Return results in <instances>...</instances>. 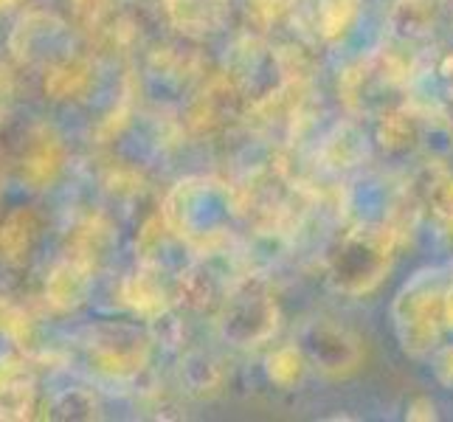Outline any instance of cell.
I'll return each instance as SVG.
<instances>
[{
	"instance_id": "3957f363",
	"label": "cell",
	"mask_w": 453,
	"mask_h": 422,
	"mask_svg": "<svg viewBox=\"0 0 453 422\" xmlns=\"http://www.w3.org/2000/svg\"><path fill=\"white\" fill-rule=\"evenodd\" d=\"M450 279L442 268L414 273L392 302V324L405 355L428 357L440 349L445 326V293Z\"/></svg>"
},
{
	"instance_id": "5bb4252c",
	"label": "cell",
	"mask_w": 453,
	"mask_h": 422,
	"mask_svg": "<svg viewBox=\"0 0 453 422\" xmlns=\"http://www.w3.org/2000/svg\"><path fill=\"white\" fill-rule=\"evenodd\" d=\"M93 276L96 273H93L90 268H85L82 262H76L71 257H62L49 271L45 285H42V299H45V304H49V310L57 312V316H65V312L80 310L88 302Z\"/></svg>"
},
{
	"instance_id": "ac0fdd59",
	"label": "cell",
	"mask_w": 453,
	"mask_h": 422,
	"mask_svg": "<svg viewBox=\"0 0 453 422\" xmlns=\"http://www.w3.org/2000/svg\"><path fill=\"white\" fill-rule=\"evenodd\" d=\"M164 14L172 28L186 37L220 31L231 14V0H164Z\"/></svg>"
},
{
	"instance_id": "30bf717a",
	"label": "cell",
	"mask_w": 453,
	"mask_h": 422,
	"mask_svg": "<svg viewBox=\"0 0 453 422\" xmlns=\"http://www.w3.org/2000/svg\"><path fill=\"white\" fill-rule=\"evenodd\" d=\"M245 107H251L248 96L242 93V88L234 82V76L217 73L211 80L200 88V93L192 99L189 113H186V121H189L192 133L197 135H211L226 130L231 121H237Z\"/></svg>"
},
{
	"instance_id": "836d02e7",
	"label": "cell",
	"mask_w": 453,
	"mask_h": 422,
	"mask_svg": "<svg viewBox=\"0 0 453 422\" xmlns=\"http://www.w3.org/2000/svg\"><path fill=\"white\" fill-rule=\"evenodd\" d=\"M445 326L453 330V279H450L448 293H445Z\"/></svg>"
},
{
	"instance_id": "52a82bcc",
	"label": "cell",
	"mask_w": 453,
	"mask_h": 422,
	"mask_svg": "<svg viewBox=\"0 0 453 422\" xmlns=\"http://www.w3.org/2000/svg\"><path fill=\"white\" fill-rule=\"evenodd\" d=\"M307 366L326 380H343L364 364V341L347 324L330 316H316L302 324L299 341Z\"/></svg>"
},
{
	"instance_id": "4316f807",
	"label": "cell",
	"mask_w": 453,
	"mask_h": 422,
	"mask_svg": "<svg viewBox=\"0 0 453 422\" xmlns=\"http://www.w3.org/2000/svg\"><path fill=\"white\" fill-rule=\"evenodd\" d=\"M49 419H99V400L90 388L71 386L59 392L45 405Z\"/></svg>"
},
{
	"instance_id": "1f68e13d",
	"label": "cell",
	"mask_w": 453,
	"mask_h": 422,
	"mask_svg": "<svg viewBox=\"0 0 453 422\" xmlns=\"http://www.w3.org/2000/svg\"><path fill=\"white\" fill-rule=\"evenodd\" d=\"M434 374H436V380H440L445 388H450L453 392V343H448V347H440L434 355Z\"/></svg>"
},
{
	"instance_id": "7402d4cb",
	"label": "cell",
	"mask_w": 453,
	"mask_h": 422,
	"mask_svg": "<svg viewBox=\"0 0 453 422\" xmlns=\"http://www.w3.org/2000/svg\"><path fill=\"white\" fill-rule=\"evenodd\" d=\"M178 378L183 392L195 397V400H211L223 392L226 386V369L223 364L217 361L211 352H186L180 357V366H178Z\"/></svg>"
},
{
	"instance_id": "5b68a950",
	"label": "cell",
	"mask_w": 453,
	"mask_h": 422,
	"mask_svg": "<svg viewBox=\"0 0 453 422\" xmlns=\"http://www.w3.org/2000/svg\"><path fill=\"white\" fill-rule=\"evenodd\" d=\"M279 304L262 279L245 276L228 288L217 307V335L234 349H257L279 330Z\"/></svg>"
},
{
	"instance_id": "e0dca14e",
	"label": "cell",
	"mask_w": 453,
	"mask_h": 422,
	"mask_svg": "<svg viewBox=\"0 0 453 422\" xmlns=\"http://www.w3.org/2000/svg\"><path fill=\"white\" fill-rule=\"evenodd\" d=\"M93 80H96L93 62L82 54H68L42 71V96L57 104L80 102L90 93Z\"/></svg>"
},
{
	"instance_id": "e575fe53",
	"label": "cell",
	"mask_w": 453,
	"mask_h": 422,
	"mask_svg": "<svg viewBox=\"0 0 453 422\" xmlns=\"http://www.w3.org/2000/svg\"><path fill=\"white\" fill-rule=\"evenodd\" d=\"M14 0H0V9H6V6H12Z\"/></svg>"
},
{
	"instance_id": "8fae6325",
	"label": "cell",
	"mask_w": 453,
	"mask_h": 422,
	"mask_svg": "<svg viewBox=\"0 0 453 422\" xmlns=\"http://www.w3.org/2000/svg\"><path fill=\"white\" fill-rule=\"evenodd\" d=\"M409 96H414V107L426 116H434L453 130V51L417 59Z\"/></svg>"
},
{
	"instance_id": "d590c367",
	"label": "cell",
	"mask_w": 453,
	"mask_h": 422,
	"mask_svg": "<svg viewBox=\"0 0 453 422\" xmlns=\"http://www.w3.org/2000/svg\"><path fill=\"white\" fill-rule=\"evenodd\" d=\"M448 4H453V0H448Z\"/></svg>"
},
{
	"instance_id": "7a4b0ae2",
	"label": "cell",
	"mask_w": 453,
	"mask_h": 422,
	"mask_svg": "<svg viewBox=\"0 0 453 422\" xmlns=\"http://www.w3.org/2000/svg\"><path fill=\"white\" fill-rule=\"evenodd\" d=\"M400 242V231L388 220L357 223L338 234V240L333 242L330 254H326V279L349 299L369 295L392 271Z\"/></svg>"
},
{
	"instance_id": "83f0119b",
	"label": "cell",
	"mask_w": 453,
	"mask_h": 422,
	"mask_svg": "<svg viewBox=\"0 0 453 422\" xmlns=\"http://www.w3.org/2000/svg\"><path fill=\"white\" fill-rule=\"evenodd\" d=\"M293 6H296V0H245L248 20L259 28H268V26L279 23Z\"/></svg>"
},
{
	"instance_id": "9a60e30c",
	"label": "cell",
	"mask_w": 453,
	"mask_h": 422,
	"mask_svg": "<svg viewBox=\"0 0 453 422\" xmlns=\"http://www.w3.org/2000/svg\"><path fill=\"white\" fill-rule=\"evenodd\" d=\"M113 245H116L113 223L102 211H90L80 217L65 234V257L82 262L93 273L102 268V262L107 259Z\"/></svg>"
},
{
	"instance_id": "484cf974",
	"label": "cell",
	"mask_w": 453,
	"mask_h": 422,
	"mask_svg": "<svg viewBox=\"0 0 453 422\" xmlns=\"http://www.w3.org/2000/svg\"><path fill=\"white\" fill-rule=\"evenodd\" d=\"M326 166L333 169H349L357 166L366 155V138L361 130H355L352 124H343L333 135H326V144L321 150Z\"/></svg>"
},
{
	"instance_id": "f1b7e54d",
	"label": "cell",
	"mask_w": 453,
	"mask_h": 422,
	"mask_svg": "<svg viewBox=\"0 0 453 422\" xmlns=\"http://www.w3.org/2000/svg\"><path fill=\"white\" fill-rule=\"evenodd\" d=\"M28 330H31V321L26 312L0 293V335H6L12 341H26Z\"/></svg>"
},
{
	"instance_id": "d6a6232c",
	"label": "cell",
	"mask_w": 453,
	"mask_h": 422,
	"mask_svg": "<svg viewBox=\"0 0 453 422\" xmlns=\"http://www.w3.org/2000/svg\"><path fill=\"white\" fill-rule=\"evenodd\" d=\"M405 419H411V422H417V419L431 422V419H436V405H434L428 397H417V400L409 403V411H405Z\"/></svg>"
},
{
	"instance_id": "8992f818",
	"label": "cell",
	"mask_w": 453,
	"mask_h": 422,
	"mask_svg": "<svg viewBox=\"0 0 453 422\" xmlns=\"http://www.w3.org/2000/svg\"><path fill=\"white\" fill-rule=\"evenodd\" d=\"M88 366L107 380H133L138 378L152 355V335L138 324L102 321L85 333Z\"/></svg>"
},
{
	"instance_id": "d4e9b609",
	"label": "cell",
	"mask_w": 453,
	"mask_h": 422,
	"mask_svg": "<svg viewBox=\"0 0 453 422\" xmlns=\"http://www.w3.org/2000/svg\"><path fill=\"white\" fill-rule=\"evenodd\" d=\"M304 372H307V357L299 343H282V347H276L265 357V374L282 392H290V388L299 386Z\"/></svg>"
},
{
	"instance_id": "4fadbf2b",
	"label": "cell",
	"mask_w": 453,
	"mask_h": 422,
	"mask_svg": "<svg viewBox=\"0 0 453 422\" xmlns=\"http://www.w3.org/2000/svg\"><path fill=\"white\" fill-rule=\"evenodd\" d=\"M37 411V374L18 352H0V419L23 422Z\"/></svg>"
},
{
	"instance_id": "d6986e66",
	"label": "cell",
	"mask_w": 453,
	"mask_h": 422,
	"mask_svg": "<svg viewBox=\"0 0 453 422\" xmlns=\"http://www.w3.org/2000/svg\"><path fill=\"white\" fill-rule=\"evenodd\" d=\"M414 197L419 203V211L428 214L434 228L442 234L448 242H453V172L445 166H431L419 178Z\"/></svg>"
},
{
	"instance_id": "603a6c76",
	"label": "cell",
	"mask_w": 453,
	"mask_h": 422,
	"mask_svg": "<svg viewBox=\"0 0 453 422\" xmlns=\"http://www.w3.org/2000/svg\"><path fill=\"white\" fill-rule=\"evenodd\" d=\"M228 293V285L217 276L206 262H195L178 276V299L189 310H214L220 307Z\"/></svg>"
},
{
	"instance_id": "9c48e42d",
	"label": "cell",
	"mask_w": 453,
	"mask_h": 422,
	"mask_svg": "<svg viewBox=\"0 0 453 422\" xmlns=\"http://www.w3.org/2000/svg\"><path fill=\"white\" fill-rule=\"evenodd\" d=\"M68 166V144L51 124H35L18 152L20 183L31 192H45L62 178Z\"/></svg>"
},
{
	"instance_id": "cb8c5ba5",
	"label": "cell",
	"mask_w": 453,
	"mask_h": 422,
	"mask_svg": "<svg viewBox=\"0 0 453 422\" xmlns=\"http://www.w3.org/2000/svg\"><path fill=\"white\" fill-rule=\"evenodd\" d=\"M364 0H319L316 4V31L326 42H338L352 31L361 18Z\"/></svg>"
},
{
	"instance_id": "ba28073f",
	"label": "cell",
	"mask_w": 453,
	"mask_h": 422,
	"mask_svg": "<svg viewBox=\"0 0 453 422\" xmlns=\"http://www.w3.org/2000/svg\"><path fill=\"white\" fill-rule=\"evenodd\" d=\"M12 57L28 68H49L71 51V26L51 12H28L9 37Z\"/></svg>"
},
{
	"instance_id": "ffe728a7",
	"label": "cell",
	"mask_w": 453,
	"mask_h": 422,
	"mask_svg": "<svg viewBox=\"0 0 453 422\" xmlns=\"http://www.w3.org/2000/svg\"><path fill=\"white\" fill-rule=\"evenodd\" d=\"M436 14L440 6L436 0H392L386 14V28L397 45H417L434 35Z\"/></svg>"
},
{
	"instance_id": "2e32d148",
	"label": "cell",
	"mask_w": 453,
	"mask_h": 422,
	"mask_svg": "<svg viewBox=\"0 0 453 422\" xmlns=\"http://www.w3.org/2000/svg\"><path fill=\"white\" fill-rule=\"evenodd\" d=\"M42 231V217L31 206H14L0 220V262L6 268H26Z\"/></svg>"
},
{
	"instance_id": "44dd1931",
	"label": "cell",
	"mask_w": 453,
	"mask_h": 422,
	"mask_svg": "<svg viewBox=\"0 0 453 422\" xmlns=\"http://www.w3.org/2000/svg\"><path fill=\"white\" fill-rule=\"evenodd\" d=\"M426 113L414 104H397L378 116V144L388 155H403L419 147Z\"/></svg>"
},
{
	"instance_id": "7c38bea8",
	"label": "cell",
	"mask_w": 453,
	"mask_h": 422,
	"mask_svg": "<svg viewBox=\"0 0 453 422\" xmlns=\"http://www.w3.org/2000/svg\"><path fill=\"white\" fill-rule=\"evenodd\" d=\"M119 302L142 321L155 324L158 318H164L172 310V290L164 281V268L142 262L130 276L121 279Z\"/></svg>"
},
{
	"instance_id": "6da1fadb",
	"label": "cell",
	"mask_w": 453,
	"mask_h": 422,
	"mask_svg": "<svg viewBox=\"0 0 453 422\" xmlns=\"http://www.w3.org/2000/svg\"><path fill=\"white\" fill-rule=\"evenodd\" d=\"M161 217L175 240L197 254L223 248L242 217V200L228 183L214 178H183L166 192Z\"/></svg>"
},
{
	"instance_id": "277c9868",
	"label": "cell",
	"mask_w": 453,
	"mask_h": 422,
	"mask_svg": "<svg viewBox=\"0 0 453 422\" xmlns=\"http://www.w3.org/2000/svg\"><path fill=\"white\" fill-rule=\"evenodd\" d=\"M403 49L405 45H400V49H378L343 71L338 90L343 104L352 113L380 116L383 111L405 104L403 96H409L411 90L417 59H409Z\"/></svg>"
},
{
	"instance_id": "f546056e",
	"label": "cell",
	"mask_w": 453,
	"mask_h": 422,
	"mask_svg": "<svg viewBox=\"0 0 453 422\" xmlns=\"http://www.w3.org/2000/svg\"><path fill=\"white\" fill-rule=\"evenodd\" d=\"M73 9V18L82 28H96L111 18L113 0H68Z\"/></svg>"
},
{
	"instance_id": "4dcf8cb0",
	"label": "cell",
	"mask_w": 453,
	"mask_h": 422,
	"mask_svg": "<svg viewBox=\"0 0 453 422\" xmlns=\"http://www.w3.org/2000/svg\"><path fill=\"white\" fill-rule=\"evenodd\" d=\"M107 186H111V189L119 192V195H135V192L144 189V186H142V175H138L135 169H127V166L113 169L111 175H107Z\"/></svg>"
}]
</instances>
